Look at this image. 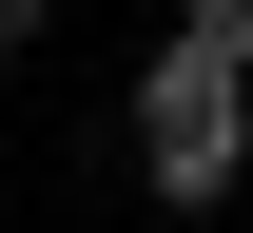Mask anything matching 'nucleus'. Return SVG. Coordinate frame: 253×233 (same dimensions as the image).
<instances>
[{
    "mask_svg": "<svg viewBox=\"0 0 253 233\" xmlns=\"http://www.w3.org/2000/svg\"><path fill=\"white\" fill-rule=\"evenodd\" d=\"M136 175H156L175 214H214L253 175V59H214V39H175L156 78H136Z\"/></svg>",
    "mask_w": 253,
    "mask_h": 233,
    "instance_id": "nucleus-1",
    "label": "nucleus"
},
{
    "mask_svg": "<svg viewBox=\"0 0 253 233\" xmlns=\"http://www.w3.org/2000/svg\"><path fill=\"white\" fill-rule=\"evenodd\" d=\"M175 39H214V59H253V0H175Z\"/></svg>",
    "mask_w": 253,
    "mask_h": 233,
    "instance_id": "nucleus-2",
    "label": "nucleus"
},
{
    "mask_svg": "<svg viewBox=\"0 0 253 233\" xmlns=\"http://www.w3.org/2000/svg\"><path fill=\"white\" fill-rule=\"evenodd\" d=\"M39 20H59V0H0V59H20V39H39Z\"/></svg>",
    "mask_w": 253,
    "mask_h": 233,
    "instance_id": "nucleus-3",
    "label": "nucleus"
}]
</instances>
